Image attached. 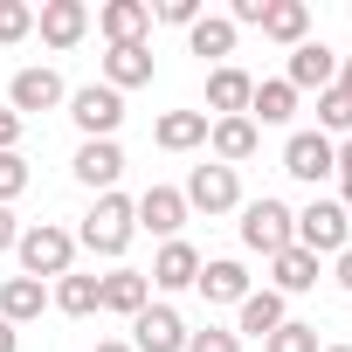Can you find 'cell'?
<instances>
[{
  "label": "cell",
  "instance_id": "1",
  "mask_svg": "<svg viewBox=\"0 0 352 352\" xmlns=\"http://www.w3.org/2000/svg\"><path fill=\"white\" fill-rule=\"evenodd\" d=\"M131 235H138L131 201H124V194H97V208H90L83 228H76V249H90V256H124Z\"/></svg>",
  "mask_w": 352,
  "mask_h": 352
},
{
  "label": "cell",
  "instance_id": "2",
  "mask_svg": "<svg viewBox=\"0 0 352 352\" xmlns=\"http://www.w3.org/2000/svg\"><path fill=\"white\" fill-rule=\"evenodd\" d=\"M14 256H21V276H69L76 270V235L69 228H56V221H35V228H21V242H14Z\"/></svg>",
  "mask_w": 352,
  "mask_h": 352
},
{
  "label": "cell",
  "instance_id": "3",
  "mask_svg": "<svg viewBox=\"0 0 352 352\" xmlns=\"http://www.w3.org/2000/svg\"><path fill=\"white\" fill-rule=\"evenodd\" d=\"M290 235H297V249H311V256H338V249H352V221H345L338 201H311V208L290 221Z\"/></svg>",
  "mask_w": 352,
  "mask_h": 352
},
{
  "label": "cell",
  "instance_id": "4",
  "mask_svg": "<svg viewBox=\"0 0 352 352\" xmlns=\"http://www.w3.org/2000/svg\"><path fill=\"white\" fill-rule=\"evenodd\" d=\"M290 221H297V214H290L283 201H270V194H263V201H249V208H242V242H249L256 256H283V249L297 242V235H290Z\"/></svg>",
  "mask_w": 352,
  "mask_h": 352
},
{
  "label": "cell",
  "instance_id": "5",
  "mask_svg": "<svg viewBox=\"0 0 352 352\" xmlns=\"http://www.w3.org/2000/svg\"><path fill=\"white\" fill-rule=\"evenodd\" d=\"M69 118H76L83 138H111L124 124V97L111 83H83V90H69Z\"/></svg>",
  "mask_w": 352,
  "mask_h": 352
},
{
  "label": "cell",
  "instance_id": "6",
  "mask_svg": "<svg viewBox=\"0 0 352 352\" xmlns=\"http://www.w3.org/2000/svg\"><path fill=\"white\" fill-rule=\"evenodd\" d=\"M187 208H201V214H235V208H242L235 166H194V173H187Z\"/></svg>",
  "mask_w": 352,
  "mask_h": 352
},
{
  "label": "cell",
  "instance_id": "7",
  "mask_svg": "<svg viewBox=\"0 0 352 352\" xmlns=\"http://www.w3.org/2000/svg\"><path fill=\"white\" fill-rule=\"evenodd\" d=\"M283 173H290V180H331V173H338V145L324 138V131H290V145H283Z\"/></svg>",
  "mask_w": 352,
  "mask_h": 352
},
{
  "label": "cell",
  "instance_id": "8",
  "mask_svg": "<svg viewBox=\"0 0 352 352\" xmlns=\"http://www.w3.org/2000/svg\"><path fill=\"white\" fill-rule=\"evenodd\" d=\"M131 352H187V318L173 304H145L131 318Z\"/></svg>",
  "mask_w": 352,
  "mask_h": 352
},
{
  "label": "cell",
  "instance_id": "9",
  "mask_svg": "<svg viewBox=\"0 0 352 352\" xmlns=\"http://www.w3.org/2000/svg\"><path fill=\"white\" fill-rule=\"evenodd\" d=\"M131 214H138V228L180 242V228H187V194H180V187H145V194L131 201Z\"/></svg>",
  "mask_w": 352,
  "mask_h": 352
},
{
  "label": "cell",
  "instance_id": "10",
  "mask_svg": "<svg viewBox=\"0 0 352 352\" xmlns=\"http://www.w3.org/2000/svg\"><path fill=\"white\" fill-rule=\"evenodd\" d=\"M69 173H76L83 187H97V194H118V180H124V152H118V138H83Z\"/></svg>",
  "mask_w": 352,
  "mask_h": 352
},
{
  "label": "cell",
  "instance_id": "11",
  "mask_svg": "<svg viewBox=\"0 0 352 352\" xmlns=\"http://www.w3.org/2000/svg\"><path fill=\"white\" fill-rule=\"evenodd\" d=\"M56 104H69V90H63L56 69H42V63H35V69H14V83H8V111L28 118V111H56Z\"/></svg>",
  "mask_w": 352,
  "mask_h": 352
},
{
  "label": "cell",
  "instance_id": "12",
  "mask_svg": "<svg viewBox=\"0 0 352 352\" xmlns=\"http://www.w3.org/2000/svg\"><path fill=\"white\" fill-rule=\"evenodd\" d=\"M283 83H290V90H331V83H338V49H324V42H297Z\"/></svg>",
  "mask_w": 352,
  "mask_h": 352
},
{
  "label": "cell",
  "instance_id": "13",
  "mask_svg": "<svg viewBox=\"0 0 352 352\" xmlns=\"http://www.w3.org/2000/svg\"><path fill=\"white\" fill-rule=\"evenodd\" d=\"M35 28H42L49 49H76V42L90 35V8H83V0H42Z\"/></svg>",
  "mask_w": 352,
  "mask_h": 352
},
{
  "label": "cell",
  "instance_id": "14",
  "mask_svg": "<svg viewBox=\"0 0 352 352\" xmlns=\"http://www.w3.org/2000/svg\"><path fill=\"white\" fill-rule=\"evenodd\" d=\"M145 304H152V283H145V270H111V276H97V311L138 318Z\"/></svg>",
  "mask_w": 352,
  "mask_h": 352
},
{
  "label": "cell",
  "instance_id": "15",
  "mask_svg": "<svg viewBox=\"0 0 352 352\" xmlns=\"http://www.w3.org/2000/svg\"><path fill=\"white\" fill-rule=\"evenodd\" d=\"M194 276H201V249L194 242H166L159 256H152V290H194Z\"/></svg>",
  "mask_w": 352,
  "mask_h": 352
},
{
  "label": "cell",
  "instance_id": "16",
  "mask_svg": "<svg viewBox=\"0 0 352 352\" xmlns=\"http://www.w3.org/2000/svg\"><path fill=\"white\" fill-rule=\"evenodd\" d=\"M97 28L111 35V49H131V42H145L152 8H145V0H104V8H97Z\"/></svg>",
  "mask_w": 352,
  "mask_h": 352
},
{
  "label": "cell",
  "instance_id": "17",
  "mask_svg": "<svg viewBox=\"0 0 352 352\" xmlns=\"http://www.w3.org/2000/svg\"><path fill=\"white\" fill-rule=\"evenodd\" d=\"M249 97H256V76H249V69L221 63V69L208 76V111H221V118H249Z\"/></svg>",
  "mask_w": 352,
  "mask_h": 352
},
{
  "label": "cell",
  "instance_id": "18",
  "mask_svg": "<svg viewBox=\"0 0 352 352\" xmlns=\"http://www.w3.org/2000/svg\"><path fill=\"white\" fill-rule=\"evenodd\" d=\"M208 145H214V166H242V159H256L263 131H256L249 118H214V124H208Z\"/></svg>",
  "mask_w": 352,
  "mask_h": 352
},
{
  "label": "cell",
  "instance_id": "19",
  "mask_svg": "<svg viewBox=\"0 0 352 352\" xmlns=\"http://www.w3.org/2000/svg\"><path fill=\"white\" fill-rule=\"evenodd\" d=\"M270 276H276V283H270L276 297H304V290H318V256L290 242L283 256H270Z\"/></svg>",
  "mask_w": 352,
  "mask_h": 352
},
{
  "label": "cell",
  "instance_id": "20",
  "mask_svg": "<svg viewBox=\"0 0 352 352\" xmlns=\"http://www.w3.org/2000/svg\"><path fill=\"white\" fill-rule=\"evenodd\" d=\"M194 290H201L208 304H242V297H249V270H242V263H228V256H214V263H201Z\"/></svg>",
  "mask_w": 352,
  "mask_h": 352
},
{
  "label": "cell",
  "instance_id": "21",
  "mask_svg": "<svg viewBox=\"0 0 352 352\" xmlns=\"http://www.w3.org/2000/svg\"><path fill=\"white\" fill-rule=\"evenodd\" d=\"M283 318H290V311H283L276 290H249V297L235 304V338H270Z\"/></svg>",
  "mask_w": 352,
  "mask_h": 352
},
{
  "label": "cell",
  "instance_id": "22",
  "mask_svg": "<svg viewBox=\"0 0 352 352\" xmlns=\"http://www.w3.org/2000/svg\"><path fill=\"white\" fill-rule=\"evenodd\" d=\"M152 138H159V152H194V145H208V111H166L152 124Z\"/></svg>",
  "mask_w": 352,
  "mask_h": 352
},
{
  "label": "cell",
  "instance_id": "23",
  "mask_svg": "<svg viewBox=\"0 0 352 352\" xmlns=\"http://www.w3.org/2000/svg\"><path fill=\"white\" fill-rule=\"evenodd\" d=\"M263 35L283 42V49L311 42V8H304V0H270V8H263Z\"/></svg>",
  "mask_w": 352,
  "mask_h": 352
},
{
  "label": "cell",
  "instance_id": "24",
  "mask_svg": "<svg viewBox=\"0 0 352 352\" xmlns=\"http://www.w3.org/2000/svg\"><path fill=\"white\" fill-rule=\"evenodd\" d=\"M42 304H49V283H35V276H8V283H0V318H8L14 331L28 318H42Z\"/></svg>",
  "mask_w": 352,
  "mask_h": 352
},
{
  "label": "cell",
  "instance_id": "25",
  "mask_svg": "<svg viewBox=\"0 0 352 352\" xmlns=\"http://www.w3.org/2000/svg\"><path fill=\"white\" fill-rule=\"evenodd\" d=\"M104 83L124 97V90H138V83H152V49L145 42H131V49H111L104 56Z\"/></svg>",
  "mask_w": 352,
  "mask_h": 352
},
{
  "label": "cell",
  "instance_id": "26",
  "mask_svg": "<svg viewBox=\"0 0 352 352\" xmlns=\"http://www.w3.org/2000/svg\"><path fill=\"white\" fill-rule=\"evenodd\" d=\"M290 124L297 118V90L283 83V76H270V83H256V97H249V124Z\"/></svg>",
  "mask_w": 352,
  "mask_h": 352
},
{
  "label": "cell",
  "instance_id": "27",
  "mask_svg": "<svg viewBox=\"0 0 352 352\" xmlns=\"http://www.w3.org/2000/svg\"><path fill=\"white\" fill-rule=\"evenodd\" d=\"M49 304H56L63 318H90V311H97V276H76V270H69V276H56Z\"/></svg>",
  "mask_w": 352,
  "mask_h": 352
},
{
  "label": "cell",
  "instance_id": "28",
  "mask_svg": "<svg viewBox=\"0 0 352 352\" xmlns=\"http://www.w3.org/2000/svg\"><path fill=\"white\" fill-rule=\"evenodd\" d=\"M187 42H194V56H235V21L228 14H201L187 28Z\"/></svg>",
  "mask_w": 352,
  "mask_h": 352
},
{
  "label": "cell",
  "instance_id": "29",
  "mask_svg": "<svg viewBox=\"0 0 352 352\" xmlns=\"http://www.w3.org/2000/svg\"><path fill=\"white\" fill-rule=\"evenodd\" d=\"M263 352H318V324H304V318H283V324L263 338Z\"/></svg>",
  "mask_w": 352,
  "mask_h": 352
},
{
  "label": "cell",
  "instance_id": "30",
  "mask_svg": "<svg viewBox=\"0 0 352 352\" xmlns=\"http://www.w3.org/2000/svg\"><path fill=\"white\" fill-rule=\"evenodd\" d=\"M318 124L352 138V90H338V83H331V90H318Z\"/></svg>",
  "mask_w": 352,
  "mask_h": 352
},
{
  "label": "cell",
  "instance_id": "31",
  "mask_svg": "<svg viewBox=\"0 0 352 352\" xmlns=\"http://www.w3.org/2000/svg\"><path fill=\"white\" fill-rule=\"evenodd\" d=\"M35 35V8H28V0H0V42H28Z\"/></svg>",
  "mask_w": 352,
  "mask_h": 352
},
{
  "label": "cell",
  "instance_id": "32",
  "mask_svg": "<svg viewBox=\"0 0 352 352\" xmlns=\"http://www.w3.org/2000/svg\"><path fill=\"white\" fill-rule=\"evenodd\" d=\"M28 180H35L28 159H21V152H0V208H8L14 194H28Z\"/></svg>",
  "mask_w": 352,
  "mask_h": 352
},
{
  "label": "cell",
  "instance_id": "33",
  "mask_svg": "<svg viewBox=\"0 0 352 352\" xmlns=\"http://www.w3.org/2000/svg\"><path fill=\"white\" fill-rule=\"evenodd\" d=\"M187 352H242V338L221 331V324H208V331H187Z\"/></svg>",
  "mask_w": 352,
  "mask_h": 352
},
{
  "label": "cell",
  "instance_id": "34",
  "mask_svg": "<svg viewBox=\"0 0 352 352\" xmlns=\"http://www.w3.org/2000/svg\"><path fill=\"white\" fill-rule=\"evenodd\" d=\"M159 21H173V28H194V21H201V0H159Z\"/></svg>",
  "mask_w": 352,
  "mask_h": 352
},
{
  "label": "cell",
  "instance_id": "35",
  "mask_svg": "<svg viewBox=\"0 0 352 352\" xmlns=\"http://www.w3.org/2000/svg\"><path fill=\"white\" fill-rule=\"evenodd\" d=\"M21 111H8V104H0V152H21Z\"/></svg>",
  "mask_w": 352,
  "mask_h": 352
},
{
  "label": "cell",
  "instance_id": "36",
  "mask_svg": "<svg viewBox=\"0 0 352 352\" xmlns=\"http://www.w3.org/2000/svg\"><path fill=\"white\" fill-rule=\"evenodd\" d=\"M14 242H21V228H14V214H8V208H0V256H8Z\"/></svg>",
  "mask_w": 352,
  "mask_h": 352
},
{
  "label": "cell",
  "instance_id": "37",
  "mask_svg": "<svg viewBox=\"0 0 352 352\" xmlns=\"http://www.w3.org/2000/svg\"><path fill=\"white\" fill-rule=\"evenodd\" d=\"M331 283H338V290H352V249H338V270H331Z\"/></svg>",
  "mask_w": 352,
  "mask_h": 352
},
{
  "label": "cell",
  "instance_id": "38",
  "mask_svg": "<svg viewBox=\"0 0 352 352\" xmlns=\"http://www.w3.org/2000/svg\"><path fill=\"white\" fill-rule=\"evenodd\" d=\"M0 352H21V331H14L8 318H0Z\"/></svg>",
  "mask_w": 352,
  "mask_h": 352
},
{
  "label": "cell",
  "instance_id": "39",
  "mask_svg": "<svg viewBox=\"0 0 352 352\" xmlns=\"http://www.w3.org/2000/svg\"><path fill=\"white\" fill-rule=\"evenodd\" d=\"M338 173H345V180H352V138L338 145Z\"/></svg>",
  "mask_w": 352,
  "mask_h": 352
},
{
  "label": "cell",
  "instance_id": "40",
  "mask_svg": "<svg viewBox=\"0 0 352 352\" xmlns=\"http://www.w3.org/2000/svg\"><path fill=\"white\" fill-rule=\"evenodd\" d=\"M338 90H352V56H345V63H338Z\"/></svg>",
  "mask_w": 352,
  "mask_h": 352
},
{
  "label": "cell",
  "instance_id": "41",
  "mask_svg": "<svg viewBox=\"0 0 352 352\" xmlns=\"http://www.w3.org/2000/svg\"><path fill=\"white\" fill-rule=\"evenodd\" d=\"M97 352H131V345H124V338H104V345H97Z\"/></svg>",
  "mask_w": 352,
  "mask_h": 352
},
{
  "label": "cell",
  "instance_id": "42",
  "mask_svg": "<svg viewBox=\"0 0 352 352\" xmlns=\"http://www.w3.org/2000/svg\"><path fill=\"white\" fill-rule=\"evenodd\" d=\"M338 208H345V221H352V180H345V201H338Z\"/></svg>",
  "mask_w": 352,
  "mask_h": 352
},
{
  "label": "cell",
  "instance_id": "43",
  "mask_svg": "<svg viewBox=\"0 0 352 352\" xmlns=\"http://www.w3.org/2000/svg\"><path fill=\"white\" fill-rule=\"evenodd\" d=\"M324 352H352V345H324Z\"/></svg>",
  "mask_w": 352,
  "mask_h": 352
}]
</instances>
